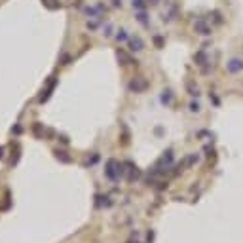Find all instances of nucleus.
<instances>
[{
  "label": "nucleus",
  "mask_w": 243,
  "mask_h": 243,
  "mask_svg": "<svg viewBox=\"0 0 243 243\" xmlns=\"http://www.w3.org/2000/svg\"><path fill=\"white\" fill-rule=\"evenodd\" d=\"M131 46H133V49H143V42H141V38H133L131 40Z\"/></svg>",
  "instance_id": "obj_1"
},
{
  "label": "nucleus",
  "mask_w": 243,
  "mask_h": 243,
  "mask_svg": "<svg viewBox=\"0 0 243 243\" xmlns=\"http://www.w3.org/2000/svg\"><path fill=\"white\" fill-rule=\"evenodd\" d=\"M44 2H46V4H48V6H49V8H55V6H57V4H53V2H55V0H44Z\"/></svg>",
  "instance_id": "obj_2"
},
{
  "label": "nucleus",
  "mask_w": 243,
  "mask_h": 243,
  "mask_svg": "<svg viewBox=\"0 0 243 243\" xmlns=\"http://www.w3.org/2000/svg\"><path fill=\"white\" fill-rule=\"evenodd\" d=\"M133 6H137V8H143V0H133Z\"/></svg>",
  "instance_id": "obj_3"
},
{
  "label": "nucleus",
  "mask_w": 243,
  "mask_h": 243,
  "mask_svg": "<svg viewBox=\"0 0 243 243\" xmlns=\"http://www.w3.org/2000/svg\"><path fill=\"white\" fill-rule=\"evenodd\" d=\"M126 38V34H123V30H120V34H118V40H123Z\"/></svg>",
  "instance_id": "obj_4"
}]
</instances>
